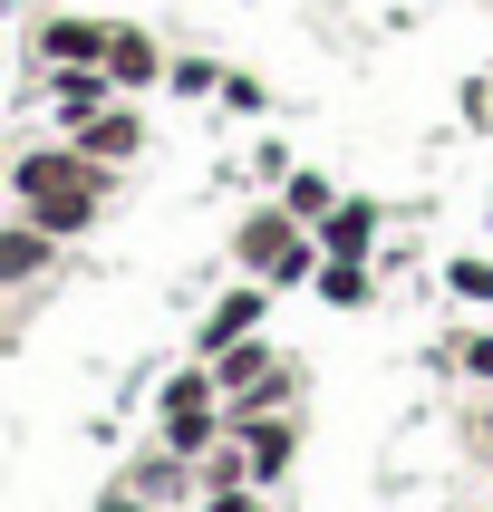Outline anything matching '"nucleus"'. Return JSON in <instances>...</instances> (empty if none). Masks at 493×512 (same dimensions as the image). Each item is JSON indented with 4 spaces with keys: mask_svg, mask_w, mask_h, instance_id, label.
Wrapping results in <instances>:
<instances>
[{
    "mask_svg": "<svg viewBox=\"0 0 493 512\" xmlns=\"http://www.w3.org/2000/svg\"><path fill=\"white\" fill-rule=\"evenodd\" d=\"M107 174H116V165H97V155L68 136V145H29L20 165H10V194H20V213H29L39 232L78 242V232L107 213Z\"/></svg>",
    "mask_w": 493,
    "mask_h": 512,
    "instance_id": "1",
    "label": "nucleus"
},
{
    "mask_svg": "<svg viewBox=\"0 0 493 512\" xmlns=\"http://www.w3.org/2000/svg\"><path fill=\"white\" fill-rule=\"evenodd\" d=\"M232 261H242L252 281H271V290L319 281V232L290 223V203H261V213H242V232H232Z\"/></svg>",
    "mask_w": 493,
    "mask_h": 512,
    "instance_id": "2",
    "label": "nucleus"
},
{
    "mask_svg": "<svg viewBox=\"0 0 493 512\" xmlns=\"http://www.w3.org/2000/svg\"><path fill=\"white\" fill-rule=\"evenodd\" d=\"M261 310H271V281H252V271H242V290H223V300L203 310L194 348H203V358H223L232 339H252V329H261Z\"/></svg>",
    "mask_w": 493,
    "mask_h": 512,
    "instance_id": "3",
    "label": "nucleus"
},
{
    "mask_svg": "<svg viewBox=\"0 0 493 512\" xmlns=\"http://www.w3.org/2000/svg\"><path fill=\"white\" fill-rule=\"evenodd\" d=\"M49 261H58V232H39V223H29V213H20V223H0V290L39 281Z\"/></svg>",
    "mask_w": 493,
    "mask_h": 512,
    "instance_id": "4",
    "label": "nucleus"
},
{
    "mask_svg": "<svg viewBox=\"0 0 493 512\" xmlns=\"http://www.w3.org/2000/svg\"><path fill=\"white\" fill-rule=\"evenodd\" d=\"M29 49L49 58V68H97V58H107V20H39Z\"/></svg>",
    "mask_w": 493,
    "mask_h": 512,
    "instance_id": "5",
    "label": "nucleus"
},
{
    "mask_svg": "<svg viewBox=\"0 0 493 512\" xmlns=\"http://www.w3.org/2000/svg\"><path fill=\"white\" fill-rule=\"evenodd\" d=\"M97 68H107L116 87H155V78H165V49H155V39H145V29H126V20H107V58H97Z\"/></svg>",
    "mask_w": 493,
    "mask_h": 512,
    "instance_id": "6",
    "label": "nucleus"
},
{
    "mask_svg": "<svg viewBox=\"0 0 493 512\" xmlns=\"http://www.w3.org/2000/svg\"><path fill=\"white\" fill-rule=\"evenodd\" d=\"M78 145L97 155V165H136V145H145V116H136V107H97V116L78 126Z\"/></svg>",
    "mask_w": 493,
    "mask_h": 512,
    "instance_id": "7",
    "label": "nucleus"
},
{
    "mask_svg": "<svg viewBox=\"0 0 493 512\" xmlns=\"http://www.w3.org/2000/svg\"><path fill=\"white\" fill-rule=\"evenodd\" d=\"M97 107H116V78H107V68H58V126L78 136Z\"/></svg>",
    "mask_w": 493,
    "mask_h": 512,
    "instance_id": "8",
    "label": "nucleus"
},
{
    "mask_svg": "<svg viewBox=\"0 0 493 512\" xmlns=\"http://www.w3.org/2000/svg\"><path fill=\"white\" fill-rule=\"evenodd\" d=\"M377 242V203H329V213H319V252L329 261H358Z\"/></svg>",
    "mask_w": 493,
    "mask_h": 512,
    "instance_id": "9",
    "label": "nucleus"
},
{
    "mask_svg": "<svg viewBox=\"0 0 493 512\" xmlns=\"http://www.w3.org/2000/svg\"><path fill=\"white\" fill-rule=\"evenodd\" d=\"M319 300H329V310H368V271H358V261H329V252H319Z\"/></svg>",
    "mask_w": 493,
    "mask_h": 512,
    "instance_id": "10",
    "label": "nucleus"
},
{
    "mask_svg": "<svg viewBox=\"0 0 493 512\" xmlns=\"http://www.w3.org/2000/svg\"><path fill=\"white\" fill-rule=\"evenodd\" d=\"M281 203H290V223H310V232H319V213H329L339 194H329V174H290V194H281Z\"/></svg>",
    "mask_w": 493,
    "mask_h": 512,
    "instance_id": "11",
    "label": "nucleus"
},
{
    "mask_svg": "<svg viewBox=\"0 0 493 512\" xmlns=\"http://www.w3.org/2000/svg\"><path fill=\"white\" fill-rule=\"evenodd\" d=\"M445 290H455V300H474V310H493V261H474V252H464L455 271H445Z\"/></svg>",
    "mask_w": 493,
    "mask_h": 512,
    "instance_id": "12",
    "label": "nucleus"
},
{
    "mask_svg": "<svg viewBox=\"0 0 493 512\" xmlns=\"http://www.w3.org/2000/svg\"><path fill=\"white\" fill-rule=\"evenodd\" d=\"M165 78H174V87H184V97H213V87H223V68H213V58H174Z\"/></svg>",
    "mask_w": 493,
    "mask_h": 512,
    "instance_id": "13",
    "label": "nucleus"
},
{
    "mask_svg": "<svg viewBox=\"0 0 493 512\" xmlns=\"http://www.w3.org/2000/svg\"><path fill=\"white\" fill-rule=\"evenodd\" d=\"M455 368L474 377V387H493V339H464V348H455Z\"/></svg>",
    "mask_w": 493,
    "mask_h": 512,
    "instance_id": "14",
    "label": "nucleus"
}]
</instances>
